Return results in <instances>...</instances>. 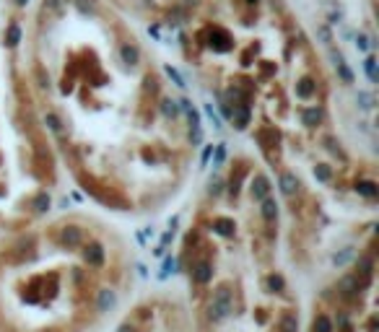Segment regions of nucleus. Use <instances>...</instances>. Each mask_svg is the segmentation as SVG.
<instances>
[{
  "label": "nucleus",
  "instance_id": "obj_1",
  "mask_svg": "<svg viewBox=\"0 0 379 332\" xmlns=\"http://www.w3.org/2000/svg\"><path fill=\"white\" fill-rule=\"evenodd\" d=\"M107 3L143 21H171L182 16L190 18L205 0H107Z\"/></svg>",
  "mask_w": 379,
  "mask_h": 332
},
{
  "label": "nucleus",
  "instance_id": "obj_2",
  "mask_svg": "<svg viewBox=\"0 0 379 332\" xmlns=\"http://www.w3.org/2000/svg\"><path fill=\"white\" fill-rule=\"evenodd\" d=\"M228 312H231V293H228V288L224 285V288L216 291V299H213V306H211V317L213 319H221Z\"/></svg>",
  "mask_w": 379,
  "mask_h": 332
},
{
  "label": "nucleus",
  "instance_id": "obj_3",
  "mask_svg": "<svg viewBox=\"0 0 379 332\" xmlns=\"http://www.w3.org/2000/svg\"><path fill=\"white\" fill-rule=\"evenodd\" d=\"M83 260L88 262V265L99 267L101 262H104V247H101V244H88V247L83 249Z\"/></svg>",
  "mask_w": 379,
  "mask_h": 332
},
{
  "label": "nucleus",
  "instance_id": "obj_4",
  "mask_svg": "<svg viewBox=\"0 0 379 332\" xmlns=\"http://www.w3.org/2000/svg\"><path fill=\"white\" fill-rule=\"evenodd\" d=\"M81 228H78V226H65L63 228V236H60V242L65 244V247H78V244H81Z\"/></svg>",
  "mask_w": 379,
  "mask_h": 332
},
{
  "label": "nucleus",
  "instance_id": "obj_5",
  "mask_svg": "<svg viewBox=\"0 0 379 332\" xmlns=\"http://www.w3.org/2000/svg\"><path fill=\"white\" fill-rule=\"evenodd\" d=\"M268 190H270V185H268V179L262 177V174H257L255 177V182H252V195H255L257 200H262L268 195Z\"/></svg>",
  "mask_w": 379,
  "mask_h": 332
},
{
  "label": "nucleus",
  "instance_id": "obj_6",
  "mask_svg": "<svg viewBox=\"0 0 379 332\" xmlns=\"http://www.w3.org/2000/svg\"><path fill=\"white\" fill-rule=\"evenodd\" d=\"M213 228H216V231L221 234V236H234V228H236V226H234L231 218H216Z\"/></svg>",
  "mask_w": 379,
  "mask_h": 332
},
{
  "label": "nucleus",
  "instance_id": "obj_7",
  "mask_svg": "<svg viewBox=\"0 0 379 332\" xmlns=\"http://www.w3.org/2000/svg\"><path fill=\"white\" fill-rule=\"evenodd\" d=\"M114 293L109 291V288H104V291H99V312H109V309L114 306Z\"/></svg>",
  "mask_w": 379,
  "mask_h": 332
},
{
  "label": "nucleus",
  "instance_id": "obj_8",
  "mask_svg": "<svg viewBox=\"0 0 379 332\" xmlns=\"http://www.w3.org/2000/svg\"><path fill=\"white\" fill-rule=\"evenodd\" d=\"M281 190H283V195H294V192L299 190L296 177H294V174H283V177H281Z\"/></svg>",
  "mask_w": 379,
  "mask_h": 332
},
{
  "label": "nucleus",
  "instance_id": "obj_9",
  "mask_svg": "<svg viewBox=\"0 0 379 332\" xmlns=\"http://www.w3.org/2000/svg\"><path fill=\"white\" fill-rule=\"evenodd\" d=\"M275 215H278V205H275L273 200H268V198H262V218L275 221Z\"/></svg>",
  "mask_w": 379,
  "mask_h": 332
},
{
  "label": "nucleus",
  "instance_id": "obj_10",
  "mask_svg": "<svg viewBox=\"0 0 379 332\" xmlns=\"http://www.w3.org/2000/svg\"><path fill=\"white\" fill-rule=\"evenodd\" d=\"M211 275H213V270H211L208 262H200V265L195 267V280H198V283H208Z\"/></svg>",
  "mask_w": 379,
  "mask_h": 332
},
{
  "label": "nucleus",
  "instance_id": "obj_11",
  "mask_svg": "<svg viewBox=\"0 0 379 332\" xmlns=\"http://www.w3.org/2000/svg\"><path fill=\"white\" fill-rule=\"evenodd\" d=\"M356 192L364 195V198H377V185L374 182H359V185H356Z\"/></svg>",
  "mask_w": 379,
  "mask_h": 332
},
{
  "label": "nucleus",
  "instance_id": "obj_12",
  "mask_svg": "<svg viewBox=\"0 0 379 332\" xmlns=\"http://www.w3.org/2000/svg\"><path fill=\"white\" fill-rule=\"evenodd\" d=\"M340 288L346 296H356V291H359V278H346L340 283Z\"/></svg>",
  "mask_w": 379,
  "mask_h": 332
},
{
  "label": "nucleus",
  "instance_id": "obj_13",
  "mask_svg": "<svg viewBox=\"0 0 379 332\" xmlns=\"http://www.w3.org/2000/svg\"><path fill=\"white\" fill-rule=\"evenodd\" d=\"M296 317L294 314H286L283 319H281V332H296Z\"/></svg>",
  "mask_w": 379,
  "mask_h": 332
},
{
  "label": "nucleus",
  "instance_id": "obj_14",
  "mask_svg": "<svg viewBox=\"0 0 379 332\" xmlns=\"http://www.w3.org/2000/svg\"><path fill=\"white\" fill-rule=\"evenodd\" d=\"M314 332H332V322L327 317H317L314 319Z\"/></svg>",
  "mask_w": 379,
  "mask_h": 332
},
{
  "label": "nucleus",
  "instance_id": "obj_15",
  "mask_svg": "<svg viewBox=\"0 0 379 332\" xmlns=\"http://www.w3.org/2000/svg\"><path fill=\"white\" fill-rule=\"evenodd\" d=\"M268 288L281 293V291L286 288V283H283V278H281V275H270V278H268Z\"/></svg>",
  "mask_w": 379,
  "mask_h": 332
},
{
  "label": "nucleus",
  "instance_id": "obj_16",
  "mask_svg": "<svg viewBox=\"0 0 379 332\" xmlns=\"http://www.w3.org/2000/svg\"><path fill=\"white\" fill-rule=\"evenodd\" d=\"M359 267H361V272L366 278H369V272H372V260H366V257H361L359 260Z\"/></svg>",
  "mask_w": 379,
  "mask_h": 332
},
{
  "label": "nucleus",
  "instance_id": "obj_17",
  "mask_svg": "<svg viewBox=\"0 0 379 332\" xmlns=\"http://www.w3.org/2000/svg\"><path fill=\"white\" fill-rule=\"evenodd\" d=\"M50 208V198H47V195H39V198H37V210H47Z\"/></svg>",
  "mask_w": 379,
  "mask_h": 332
},
{
  "label": "nucleus",
  "instance_id": "obj_18",
  "mask_svg": "<svg viewBox=\"0 0 379 332\" xmlns=\"http://www.w3.org/2000/svg\"><path fill=\"white\" fill-rule=\"evenodd\" d=\"M314 174H317V179L327 182V179H330V169H327V166H317V171H314Z\"/></svg>",
  "mask_w": 379,
  "mask_h": 332
},
{
  "label": "nucleus",
  "instance_id": "obj_19",
  "mask_svg": "<svg viewBox=\"0 0 379 332\" xmlns=\"http://www.w3.org/2000/svg\"><path fill=\"white\" fill-rule=\"evenodd\" d=\"M174 267H177V262H174V260H166V262H164V275H169V272L174 270Z\"/></svg>",
  "mask_w": 379,
  "mask_h": 332
},
{
  "label": "nucleus",
  "instance_id": "obj_20",
  "mask_svg": "<svg viewBox=\"0 0 379 332\" xmlns=\"http://www.w3.org/2000/svg\"><path fill=\"white\" fill-rule=\"evenodd\" d=\"M117 332H135V330H133V327H130V325H122V327H120V330H117Z\"/></svg>",
  "mask_w": 379,
  "mask_h": 332
}]
</instances>
